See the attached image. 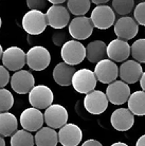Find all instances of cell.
<instances>
[{"label":"cell","instance_id":"obj_20","mask_svg":"<svg viewBox=\"0 0 145 146\" xmlns=\"http://www.w3.org/2000/svg\"><path fill=\"white\" fill-rule=\"evenodd\" d=\"M107 55L110 60L114 62H122L130 55V46L122 39H113L107 46Z\"/></svg>","mask_w":145,"mask_h":146},{"label":"cell","instance_id":"obj_36","mask_svg":"<svg viewBox=\"0 0 145 146\" xmlns=\"http://www.w3.org/2000/svg\"><path fill=\"white\" fill-rule=\"evenodd\" d=\"M136 146H145V135H141L139 138L137 143H136Z\"/></svg>","mask_w":145,"mask_h":146},{"label":"cell","instance_id":"obj_2","mask_svg":"<svg viewBox=\"0 0 145 146\" xmlns=\"http://www.w3.org/2000/svg\"><path fill=\"white\" fill-rule=\"evenodd\" d=\"M61 56L64 62L74 67L86 58V48L77 40H69L62 47Z\"/></svg>","mask_w":145,"mask_h":146},{"label":"cell","instance_id":"obj_16","mask_svg":"<svg viewBox=\"0 0 145 146\" xmlns=\"http://www.w3.org/2000/svg\"><path fill=\"white\" fill-rule=\"evenodd\" d=\"M139 32V25L134 18L129 16L121 17L114 25V33L119 39L130 40L137 36Z\"/></svg>","mask_w":145,"mask_h":146},{"label":"cell","instance_id":"obj_11","mask_svg":"<svg viewBox=\"0 0 145 146\" xmlns=\"http://www.w3.org/2000/svg\"><path fill=\"white\" fill-rule=\"evenodd\" d=\"M20 125L27 131H38L43 128L45 122L44 114L36 108H27L20 114Z\"/></svg>","mask_w":145,"mask_h":146},{"label":"cell","instance_id":"obj_7","mask_svg":"<svg viewBox=\"0 0 145 146\" xmlns=\"http://www.w3.org/2000/svg\"><path fill=\"white\" fill-rule=\"evenodd\" d=\"M93 23L90 18L86 16L75 17L70 21L69 25V34L74 39L85 40L91 36L93 32Z\"/></svg>","mask_w":145,"mask_h":146},{"label":"cell","instance_id":"obj_19","mask_svg":"<svg viewBox=\"0 0 145 146\" xmlns=\"http://www.w3.org/2000/svg\"><path fill=\"white\" fill-rule=\"evenodd\" d=\"M110 122L118 131H127L134 124V115L128 108H119L111 114Z\"/></svg>","mask_w":145,"mask_h":146},{"label":"cell","instance_id":"obj_25","mask_svg":"<svg viewBox=\"0 0 145 146\" xmlns=\"http://www.w3.org/2000/svg\"><path fill=\"white\" fill-rule=\"evenodd\" d=\"M128 109L130 110L134 115L143 117L145 115V92L134 91L130 94L128 100Z\"/></svg>","mask_w":145,"mask_h":146},{"label":"cell","instance_id":"obj_1","mask_svg":"<svg viewBox=\"0 0 145 146\" xmlns=\"http://www.w3.org/2000/svg\"><path fill=\"white\" fill-rule=\"evenodd\" d=\"M47 27V17L41 11L30 10L22 17V28L30 35H39Z\"/></svg>","mask_w":145,"mask_h":146},{"label":"cell","instance_id":"obj_41","mask_svg":"<svg viewBox=\"0 0 145 146\" xmlns=\"http://www.w3.org/2000/svg\"><path fill=\"white\" fill-rule=\"evenodd\" d=\"M0 146H5V140L1 135H0Z\"/></svg>","mask_w":145,"mask_h":146},{"label":"cell","instance_id":"obj_9","mask_svg":"<svg viewBox=\"0 0 145 146\" xmlns=\"http://www.w3.org/2000/svg\"><path fill=\"white\" fill-rule=\"evenodd\" d=\"M45 122L50 128H61L67 124L68 121V111L65 107L59 104H52L48 107L44 114Z\"/></svg>","mask_w":145,"mask_h":146},{"label":"cell","instance_id":"obj_33","mask_svg":"<svg viewBox=\"0 0 145 146\" xmlns=\"http://www.w3.org/2000/svg\"><path fill=\"white\" fill-rule=\"evenodd\" d=\"M48 2L49 1H44V0H28L27 5L32 11H40L45 7H47Z\"/></svg>","mask_w":145,"mask_h":146},{"label":"cell","instance_id":"obj_34","mask_svg":"<svg viewBox=\"0 0 145 146\" xmlns=\"http://www.w3.org/2000/svg\"><path fill=\"white\" fill-rule=\"evenodd\" d=\"M10 82V73L4 66L0 65V89H3Z\"/></svg>","mask_w":145,"mask_h":146},{"label":"cell","instance_id":"obj_23","mask_svg":"<svg viewBox=\"0 0 145 146\" xmlns=\"http://www.w3.org/2000/svg\"><path fill=\"white\" fill-rule=\"evenodd\" d=\"M36 146H56L58 143V133L55 129L50 127H43L34 135Z\"/></svg>","mask_w":145,"mask_h":146},{"label":"cell","instance_id":"obj_30","mask_svg":"<svg viewBox=\"0 0 145 146\" xmlns=\"http://www.w3.org/2000/svg\"><path fill=\"white\" fill-rule=\"evenodd\" d=\"M134 7V1L132 0H114L112 1V9L119 15L129 14Z\"/></svg>","mask_w":145,"mask_h":146},{"label":"cell","instance_id":"obj_21","mask_svg":"<svg viewBox=\"0 0 145 146\" xmlns=\"http://www.w3.org/2000/svg\"><path fill=\"white\" fill-rule=\"evenodd\" d=\"M76 70L73 66H70L66 62H59L53 69L52 75L56 84L63 87H67L72 84V78Z\"/></svg>","mask_w":145,"mask_h":146},{"label":"cell","instance_id":"obj_18","mask_svg":"<svg viewBox=\"0 0 145 146\" xmlns=\"http://www.w3.org/2000/svg\"><path fill=\"white\" fill-rule=\"evenodd\" d=\"M143 68L136 60H126L119 68V75L122 82L126 84H134L141 80Z\"/></svg>","mask_w":145,"mask_h":146},{"label":"cell","instance_id":"obj_38","mask_svg":"<svg viewBox=\"0 0 145 146\" xmlns=\"http://www.w3.org/2000/svg\"><path fill=\"white\" fill-rule=\"evenodd\" d=\"M140 86L142 88V91L145 92V72H143V74H142V77L140 80Z\"/></svg>","mask_w":145,"mask_h":146},{"label":"cell","instance_id":"obj_35","mask_svg":"<svg viewBox=\"0 0 145 146\" xmlns=\"http://www.w3.org/2000/svg\"><path fill=\"white\" fill-rule=\"evenodd\" d=\"M82 146H103V145H102L101 142H98V141H96V140L91 139V140H87V141H85Z\"/></svg>","mask_w":145,"mask_h":146},{"label":"cell","instance_id":"obj_43","mask_svg":"<svg viewBox=\"0 0 145 146\" xmlns=\"http://www.w3.org/2000/svg\"><path fill=\"white\" fill-rule=\"evenodd\" d=\"M1 25H2V20H1V17H0V28H1Z\"/></svg>","mask_w":145,"mask_h":146},{"label":"cell","instance_id":"obj_40","mask_svg":"<svg viewBox=\"0 0 145 146\" xmlns=\"http://www.w3.org/2000/svg\"><path fill=\"white\" fill-rule=\"evenodd\" d=\"M110 146H128V145H127L126 143H123V142H116Z\"/></svg>","mask_w":145,"mask_h":146},{"label":"cell","instance_id":"obj_22","mask_svg":"<svg viewBox=\"0 0 145 146\" xmlns=\"http://www.w3.org/2000/svg\"><path fill=\"white\" fill-rule=\"evenodd\" d=\"M107 55V46L102 40H94L89 42L86 48V57L90 62L98 64L105 59Z\"/></svg>","mask_w":145,"mask_h":146},{"label":"cell","instance_id":"obj_28","mask_svg":"<svg viewBox=\"0 0 145 146\" xmlns=\"http://www.w3.org/2000/svg\"><path fill=\"white\" fill-rule=\"evenodd\" d=\"M130 54L139 64L145 62V38L136 40L130 47Z\"/></svg>","mask_w":145,"mask_h":146},{"label":"cell","instance_id":"obj_6","mask_svg":"<svg viewBox=\"0 0 145 146\" xmlns=\"http://www.w3.org/2000/svg\"><path fill=\"white\" fill-rule=\"evenodd\" d=\"M90 19L95 28L100 30H106L113 26L116 21V14L112 7H110L107 4L98 5L93 9Z\"/></svg>","mask_w":145,"mask_h":146},{"label":"cell","instance_id":"obj_24","mask_svg":"<svg viewBox=\"0 0 145 146\" xmlns=\"http://www.w3.org/2000/svg\"><path fill=\"white\" fill-rule=\"evenodd\" d=\"M18 121L13 113H0V135L10 137L17 131Z\"/></svg>","mask_w":145,"mask_h":146},{"label":"cell","instance_id":"obj_26","mask_svg":"<svg viewBox=\"0 0 145 146\" xmlns=\"http://www.w3.org/2000/svg\"><path fill=\"white\" fill-rule=\"evenodd\" d=\"M10 143H11V146H34L35 141H34V137L29 131L21 129V130H17L12 135Z\"/></svg>","mask_w":145,"mask_h":146},{"label":"cell","instance_id":"obj_17","mask_svg":"<svg viewBox=\"0 0 145 146\" xmlns=\"http://www.w3.org/2000/svg\"><path fill=\"white\" fill-rule=\"evenodd\" d=\"M83 139V131L77 125L67 123L58 131V142L63 146H77Z\"/></svg>","mask_w":145,"mask_h":146},{"label":"cell","instance_id":"obj_5","mask_svg":"<svg viewBox=\"0 0 145 146\" xmlns=\"http://www.w3.org/2000/svg\"><path fill=\"white\" fill-rule=\"evenodd\" d=\"M51 55L47 49L41 46L31 48L27 53V64L34 71H43L50 65Z\"/></svg>","mask_w":145,"mask_h":146},{"label":"cell","instance_id":"obj_29","mask_svg":"<svg viewBox=\"0 0 145 146\" xmlns=\"http://www.w3.org/2000/svg\"><path fill=\"white\" fill-rule=\"evenodd\" d=\"M14 105V96L5 88L0 89V113L7 112Z\"/></svg>","mask_w":145,"mask_h":146},{"label":"cell","instance_id":"obj_12","mask_svg":"<svg viewBox=\"0 0 145 146\" xmlns=\"http://www.w3.org/2000/svg\"><path fill=\"white\" fill-rule=\"evenodd\" d=\"M107 99L113 105H122L124 103L128 102L130 98V88L128 84L122 80H116L106 89Z\"/></svg>","mask_w":145,"mask_h":146},{"label":"cell","instance_id":"obj_42","mask_svg":"<svg viewBox=\"0 0 145 146\" xmlns=\"http://www.w3.org/2000/svg\"><path fill=\"white\" fill-rule=\"evenodd\" d=\"M3 50H2V47H1V44H0V59L2 58V56H3Z\"/></svg>","mask_w":145,"mask_h":146},{"label":"cell","instance_id":"obj_31","mask_svg":"<svg viewBox=\"0 0 145 146\" xmlns=\"http://www.w3.org/2000/svg\"><path fill=\"white\" fill-rule=\"evenodd\" d=\"M69 35H68V32H66L65 30H56L54 33L52 34V41L55 46L57 47H63L66 42H68L69 40Z\"/></svg>","mask_w":145,"mask_h":146},{"label":"cell","instance_id":"obj_37","mask_svg":"<svg viewBox=\"0 0 145 146\" xmlns=\"http://www.w3.org/2000/svg\"><path fill=\"white\" fill-rule=\"evenodd\" d=\"M92 2H93L96 7H98V5H106L107 2H108V0H93Z\"/></svg>","mask_w":145,"mask_h":146},{"label":"cell","instance_id":"obj_27","mask_svg":"<svg viewBox=\"0 0 145 146\" xmlns=\"http://www.w3.org/2000/svg\"><path fill=\"white\" fill-rule=\"evenodd\" d=\"M90 5L91 1L89 0H70L67 2L68 11L75 15L76 17L87 14V12L90 10Z\"/></svg>","mask_w":145,"mask_h":146},{"label":"cell","instance_id":"obj_8","mask_svg":"<svg viewBox=\"0 0 145 146\" xmlns=\"http://www.w3.org/2000/svg\"><path fill=\"white\" fill-rule=\"evenodd\" d=\"M2 64L9 71H20L27 64V54L19 47H10L3 52Z\"/></svg>","mask_w":145,"mask_h":146},{"label":"cell","instance_id":"obj_4","mask_svg":"<svg viewBox=\"0 0 145 146\" xmlns=\"http://www.w3.org/2000/svg\"><path fill=\"white\" fill-rule=\"evenodd\" d=\"M54 101V94L48 86L37 85L29 93V102L33 108L47 109Z\"/></svg>","mask_w":145,"mask_h":146},{"label":"cell","instance_id":"obj_32","mask_svg":"<svg viewBox=\"0 0 145 146\" xmlns=\"http://www.w3.org/2000/svg\"><path fill=\"white\" fill-rule=\"evenodd\" d=\"M134 20L138 22V25L145 27V1L137 4L134 11Z\"/></svg>","mask_w":145,"mask_h":146},{"label":"cell","instance_id":"obj_3","mask_svg":"<svg viewBox=\"0 0 145 146\" xmlns=\"http://www.w3.org/2000/svg\"><path fill=\"white\" fill-rule=\"evenodd\" d=\"M96 76L94 71L89 69H80L77 70L72 78V86L78 93L88 94L94 91L96 87Z\"/></svg>","mask_w":145,"mask_h":146},{"label":"cell","instance_id":"obj_14","mask_svg":"<svg viewBox=\"0 0 145 146\" xmlns=\"http://www.w3.org/2000/svg\"><path fill=\"white\" fill-rule=\"evenodd\" d=\"M94 74L96 80L103 84H111L116 82L119 76V68L116 64L110 59H103L96 64L94 68Z\"/></svg>","mask_w":145,"mask_h":146},{"label":"cell","instance_id":"obj_13","mask_svg":"<svg viewBox=\"0 0 145 146\" xmlns=\"http://www.w3.org/2000/svg\"><path fill=\"white\" fill-rule=\"evenodd\" d=\"M108 99L106 93L100 90H94L86 94L84 99V106L91 114H101L108 107Z\"/></svg>","mask_w":145,"mask_h":146},{"label":"cell","instance_id":"obj_39","mask_svg":"<svg viewBox=\"0 0 145 146\" xmlns=\"http://www.w3.org/2000/svg\"><path fill=\"white\" fill-rule=\"evenodd\" d=\"M49 2H50L52 5H63V3L65 2L64 0H49Z\"/></svg>","mask_w":145,"mask_h":146},{"label":"cell","instance_id":"obj_15","mask_svg":"<svg viewBox=\"0 0 145 146\" xmlns=\"http://www.w3.org/2000/svg\"><path fill=\"white\" fill-rule=\"evenodd\" d=\"M35 80L33 74L27 70H20L13 74L11 77L12 89L18 94L30 93L31 90L35 87Z\"/></svg>","mask_w":145,"mask_h":146},{"label":"cell","instance_id":"obj_10","mask_svg":"<svg viewBox=\"0 0 145 146\" xmlns=\"http://www.w3.org/2000/svg\"><path fill=\"white\" fill-rule=\"evenodd\" d=\"M46 17L48 26L55 30H63L70 21L69 11L64 5H51L46 13Z\"/></svg>","mask_w":145,"mask_h":146}]
</instances>
